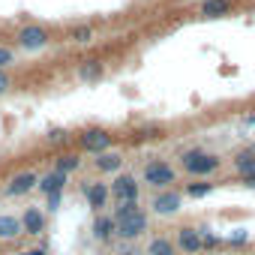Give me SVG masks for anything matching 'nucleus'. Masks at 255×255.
Returning a JSON list of instances; mask_svg holds the SVG:
<instances>
[{
	"label": "nucleus",
	"instance_id": "1",
	"mask_svg": "<svg viewBox=\"0 0 255 255\" xmlns=\"http://www.w3.org/2000/svg\"><path fill=\"white\" fill-rule=\"evenodd\" d=\"M183 168H186L189 174L204 177V174H213V171L219 168V156L204 153V150H186V153H183Z\"/></svg>",
	"mask_w": 255,
	"mask_h": 255
},
{
	"label": "nucleus",
	"instance_id": "2",
	"mask_svg": "<svg viewBox=\"0 0 255 255\" xmlns=\"http://www.w3.org/2000/svg\"><path fill=\"white\" fill-rule=\"evenodd\" d=\"M141 231H147V213L144 210H132L126 216H117V234L120 237H138Z\"/></svg>",
	"mask_w": 255,
	"mask_h": 255
},
{
	"label": "nucleus",
	"instance_id": "3",
	"mask_svg": "<svg viewBox=\"0 0 255 255\" xmlns=\"http://www.w3.org/2000/svg\"><path fill=\"white\" fill-rule=\"evenodd\" d=\"M144 180L150 186H168V183H174V168L165 162H150L144 168Z\"/></svg>",
	"mask_w": 255,
	"mask_h": 255
},
{
	"label": "nucleus",
	"instance_id": "4",
	"mask_svg": "<svg viewBox=\"0 0 255 255\" xmlns=\"http://www.w3.org/2000/svg\"><path fill=\"white\" fill-rule=\"evenodd\" d=\"M111 195L117 201H138V183H135V177H129V174L117 177L111 183Z\"/></svg>",
	"mask_w": 255,
	"mask_h": 255
},
{
	"label": "nucleus",
	"instance_id": "5",
	"mask_svg": "<svg viewBox=\"0 0 255 255\" xmlns=\"http://www.w3.org/2000/svg\"><path fill=\"white\" fill-rule=\"evenodd\" d=\"M108 144H111V135H108V132H102V129H90V132H84V135H81V147H84V150H90V153H105V150H108Z\"/></svg>",
	"mask_w": 255,
	"mask_h": 255
},
{
	"label": "nucleus",
	"instance_id": "6",
	"mask_svg": "<svg viewBox=\"0 0 255 255\" xmlns=\"http://www.w3.org/2000/svg\"><path fill=\"white\" fill-rule=\"evenodd\" d=\"M153 210H156L159 216L177 213V210H180V195H177V192H159V195L153 198Z\"/></svg>",
	"mask_w": 255,
	"mask_h": 255
},
{
	"label": "nucleus",
	"instance_id": "7",
	"mask_svg": "<svg viewBox=\"0 0 255 255\" xmlns=\"http://www.w3.org/2000/svg\"><path fill=\"white\" fill-rule=\"evenodd\" d=\"M177 243H180V249H183V252H189V255H195V252H201V249H204L201 231H195V228H180Z\"/></svg>",
	"mask_w": 255,
	"mask_h": 255
},
{
	"label": "nucleus",
	"instance_id": "8",
	"mask_svg": "<svg viewBox=\"0 0 255 255\" xmlns=\"http://www.w3.org/2000/svg\"><path fill=\"white\" fill-rule=\"evenodd\" d=\"M18 42H21V48H42L45 42H48V33L42 30V27H24L21 30V36H18Z\"/></svg>",
	"mask_w": 255,
	"mask_h": 255
},
{
	"label": "nucleus",
	"instance_id": "9",
	"mask_svg": "<svg viewBox=\"0 0 255 255\" xmlns=\"http://www.w3.org/2000/svg\"><path fill=\"white\" fill-rule=\"evenodd\" d=\"M231 12V0H204L201 3V15L204 18H222Z\"/></svg>",
	"mask_w": 255,
	"mask_h": 255
},
{
	"label": "nucleus",
	"instance_id": "10",
	"mask_svg": "<svg viewBox=\"0 0 255 255\" xmlns=\"http://www.w3.org/2000/svg\"><path fill=\"white\" fill-rule=\"evenodd\" d=\"M36 186V174H18L12 183H9V195H24Z\"/></svg>",
	"mask_w": 255,
	"mask_h": 255
},
{
	"label": "nucleus",
	"instance_id": "11",
	"mask_svg": "<svg viewBox=\"0 0 255 255\" xmlns=\"http://www.w3.org/2000/svg\"><path fill=\"white\" fill-rule=\"evenodd\" d=\"M63 183H66V174L63 171H54V174H48V177L39 180V189L51 195V192H63Z\"/></svg>",
	"mask_w": 255,
	"mask_h": 255
},
{
	"label": "nucleus",
	"instance_id": "12",
	"mask_svg": "<svg viewBox=\"0 0 255 255\" xmlns=\"http://www.w3.org/2000/svg\"><path fill=\"white\" fill-rule=\"evenodd\" d=\"M21 228H24L21 219H15V216H0V237H18Z\"/></svg>",
	"mask_w": 255,
	"mask_h": 255
},
{
	"label": "nucleus",
	"instance_id": "13",
	"mask_svg": "<svg viewBox=\"0 0 255 255\" xmlns=\"http://www.w3.org/2000/svg\"><path fill=\"white\" fill-rule=\"evenodd\" d=\"M21 222H24V231H30V234H39V231H42V225H45V216H42L36 207H30V210L24 213V219H21Z\"/></svg>",
	"mask_w": 255,
	"mask_h": 255
},
{
	"label": "nucleus",
	"instance_id": "14",
	"mask_svg": "<svg viewBox=\"0 0 255 255\" xmlns=\"http://www.w3.org/2000/svg\"><path fill=\"white\" fill-rule=\"evenodd\" d=\"M111 231H117V219H111V216H99V219L93 222V234H96L99 240H108Z\"/></svg>",
	"mask_w": 255,
	"mask_h": 255
},
{
	"label": "nucleus",
	"instance_id": "15",
	"mask_svg": "<svg viewBox=\"0 0 255 255\" xmlns=\"http://www.w3.org/2000/svg\"><path fill=\"white\" fill-rule=\"evenodd\" d=\"M84 192H87L90 207H102V204H105V198H108V186H102V183H90Z\"/></svg>",
	"mask_w": 255,
	"mask_h": 255
},
{
	"label": "nucleus",
	"instance_id": "16",
	"mask_svg": "<svg viewBox=\"0 0 255 255\" xmlns=\"http://www.w3.org/2000/svg\"><path fill=\"white\" fill-rule=\"evenodd\" d=\"M120 165H123V159L117 153H99V159H96V168L99 171H117Z\"/></svg>",
	"mask_w": 255,
	"mask_h": 255
},
{
	"label": "nucleus",
	"instance_id": "17",
	"mask_svg": "<svg viewBox=\"0 0 255 255\" xmlns=\"http://www.w3.org/2000/svg\"><path fill=\"white\" fill-rule=\"evenodd\" d=\"M150 255H174V243L171 240H165V237H156L153 243H150V249H147Z\"/></svg>",
	"mask_w": 255,
	"mask_h": 255
},
{
	"label": "nucleus",
	"instance_id": "18",
	"mask_svg": "<svg viewBox=\"0 0 255 255\" xmlns=\"http://www.w3.org/2000/svg\"><path fill=\"white\" fill-rule=\"evenodd\" d=\"M99 75H102V66H99L96 60H87V63L81 66V78H84V81H96Z\"/></svg>",
	"mask_w": 255,
	"mask_h": 255
},
{
	"label": "nucleus",
	"instance_id": "19",
	"mask_svg": "<svg viewBox=\"0 0 255 255\" xmlns=\"http://www.w3.org/2000/svg\"><path fill=\"white\" fill-rule=\"evenodd\" d=\"M210 192H213V183H189L186 186V195H192V198H204Z\"/></svg>",
	"mask_w": 255,
	"mask_h": 255
},
{
	"label": "nucleus",
	"instance_id": "20",
	"mask_svg": "<svg viewBox=\"0 0 255 255\" xmlns=\"http://www.w3.org/2000/svg\"><path fill=\"white\" fill-rule=\"evenodd\" d=\"M75 168H78V156H60V159H57V171L69 174V171H75Z\"/></svg>",
	"mask_w": 255,
	"mask_h": 255
},
{
	"label": "nucleus",
	"instance_id": "21",
	"mask_svg": "<svg viewBox=\"0 0 255 255\" xmlns=\"http://www.w3.org/2000/svg\"><path fill=\"white\" fill-rule=\"evenodd\" d=\"M234 171L243 174V180H246V177H255V159H249V162H234Z\"/></svg>",
	"mask_w": 255,
	"mask_h": 255
},
{
	"label": "nucleus",
	"instance_id": "22",
	"mask_svg": "<svg viewBox=\"0 0 255 255\" xmlns=\"http://www.w3.org/2000/svg\"><path fill=\"white\" fill-rule=\"evenodd\" d=\"M201 240H204V249H213V246H219V237H216L213 231H207V228H201Z\"/></svg>",
	"mask_w": 255,
	"mask_h": 255
},
{
	"label": "nucleus",
	"instance_id": "23",
	"mask_svg": "<svg viewBox=\"0 0 255 255\" xmlns=\"http://www.w3.org/2000/svg\"><path fill=\"white\" fill-rule=\"evenodd\" d=\"M246 240H249V234H246L243 228H237V231L228 237V243H231V246H240V243H246Z\"/></svg>",
	"mask_w": 255,
	"mask_h": 255
},
{
	"label": "nucleus",
	"instance_id": "24",
	"mask_svg": "<svg viewBox=\"0 0 255 255\" xmlns=\"http://www.w3.org/2000/svg\"><path fill=\"white\" fill-rule=\"evenodd\" d=\"M249 159H255V147H246V150H240L234 156V162H249Z\"/></svg>",
	"mask_w": 255,
	"mask_h": 255
},
{
	"label": "nucleus",
	"instance_id": "25",
	"mask_svg": "<svg viewBox=\"0 0 255 255\" xmlns=\"http://www.w3.org/2000/svg\"><path fill=\"white\" fill-rule=\"evenodd\" d=\"M72 39H75V42H87V39H90V27H78V30L72 33Z\"/></svg>",
	"mask_w": 255,
	"mask_h": 255
},
{
	"label": "nucleus",
	"instance_id": "26",
	"mask_svg": "<svg viewBox=\"0 0 255 255\" xmlns=\"http://www.w3.org/2000/svg\"><path fill=\"white\" fill-rule=\"evenodd\" d=\"M9 60H12V51H9V48H0V66L9 63Z\"/></svg>",
	"mask_w": 255,
	"mask_h": 255
},
{
	"label": "nucleus",
	"instance_id": "27",
	"mask_svg": "<svg viewBox=\"0 0 255 255\" xmlns=\"http://www.w3.org/2000/svg\"><path fill=\"white\" fill-rule=\"evenodd\" d=\"M6 87H9V75L0 72V93H6Z\"/></svg>",
	"mask_w": 255,
	"mask_h": 255
},
{
	"label": "nucleus",
	"instance_id": "28",
	"mask_svg": "<svg viewBox=\"0 0 255 255\" xmlns=\"http://www.w3.org/2000/svg\"><path fill=\"white\" fill-rule=\"evenodd\" d=\"M51 141H60V138H66V132H60V129H51V135H48Z\"/></svg>",
	"mask_w": 255,
	"mask_h": 255
},
{
	"label": "nucleus",
	"instance_id": "29",
	"mask_svg": "<svg viewBox=\"0 0 255 255\" xmlns=\"http://www.w3.org/2000/svg\"><path fill=\"white\" fill-rule=\"evenodd\" d=\"M48 204L57 207V204H60V192H51V195H48Z\"/></svg>",
	"mask_w": 255,
	"mask_h": 255
},
{
	"label": "nucleus",
	"instance_id": "30",
	"mask_svg": "<svg viewBox=\"0 0 255 255\" xmlns=\"http://www.w3.org/2000/svg\"><path fill=\"white\" fill-rule=\"evenodd\" d=\"M243 126H246V129H255V114H252V117H246V120H243Z\"/></svg>",
	"mask_w": 255,
	"mask_h": 255
},
{
	"label": "nucleus",
	"instance_id": "31",
	"mask_svg": "<svg viewBox=\"0 0 255 255\" xmlns=\"http://www.w3.org/2000/svg\"><path fill=\"white\" fill-rule=\"evenodd\" d=\"M21 255H45L42 249H30V252H21Z\"/></svg>",
	"mask_w": 255,
	"mask_h": 255
},
{
	"label": "nucleus",
	"instance_id": "32",
	"mask_svg": "<svg viewBox=\"0 0 255 255\" xmlns=\"http://www.w3.org/2000/svg\"><path fill=\"white\" fill-rule=\"evenodd\" d=\"M246 186H249V189H255V177H246Z\"/></svg>",
	"mask_w": 255,
	"mask_h": 255
},
{
	"label": "nucleus",
	"instance_id": "33",
	"mask_svg": "<svg viewBox=\"0 0 255 255\" xmlns=\"http://www.w3.org/2000/svg\"><path fill=\"white\" fill-rule=\"evenodd\" d=\"M120 255H135V252H120Z\"/></svg>",
	"mask_w": 255,
	"mask_h": 255
}]
</instances>
